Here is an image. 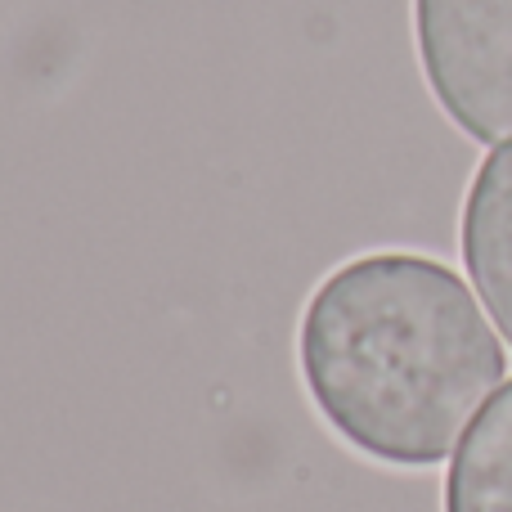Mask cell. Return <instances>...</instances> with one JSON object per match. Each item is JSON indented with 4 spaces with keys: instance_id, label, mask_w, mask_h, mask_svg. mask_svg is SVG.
<instances>
[{
    "instance_id": "277c9868",
    "label": "cell",
    "mask_w": 512,
    "mask_h": 512,
    "mask_svg": "<svg viewBox=\"0 0 512 512\" xmlns=\"http://www.w3.org/2000/svg\"><path fill=\"white\" fill-rule=\"evenodd\" d=\"M445 512H512V382L499 387L454 450Z\"/></svg>"
},
{
    "instance_id": "7a4b0ae2",
    "label": "cell",
    "mask_w": 512,
    "mask_h": 512,
    "mask_svg": "<svg viewBox=\"0 0 512 512\" xmlns=\"http://www.w3.org/2000/svg\"><path fill=\"white\" fill-rule=\"evenodd\" d=\"M436 108L477 144L512 140V0H414Z\"/></svg>"
},
{
    "instance_id": "3957f363",
    "label": "cell",
    "mask_w": 512,
    "mask_h": 512,
    "mask_svg": "<svg viewBox=\"0 0 512 512\" xmlns=\"http://www.w3.org/2000/svg\"><path fill=\"white\" fill-rule=\"evenodd\" d=\"M459 248L477 297L512 342V144H499L472 176L463 198Z\"/></svg>"
},
{
    "instance_id": "6da1fadb",
    "label": "cell",
    "mask_w": 512,
    "mask_h": 512,
    "mask_svg": "<svg viewBox=\"0 0 512 512\" xmlns=\"http://www.w3.org/2000/svg\"><path fill=\"white\" fill-rule=\"evenodd\" d=\"M297 373L319 423L382 468H436L508 378L477 292L423 252H364L315 283Z\"/></svg>"
}]
</instances>
